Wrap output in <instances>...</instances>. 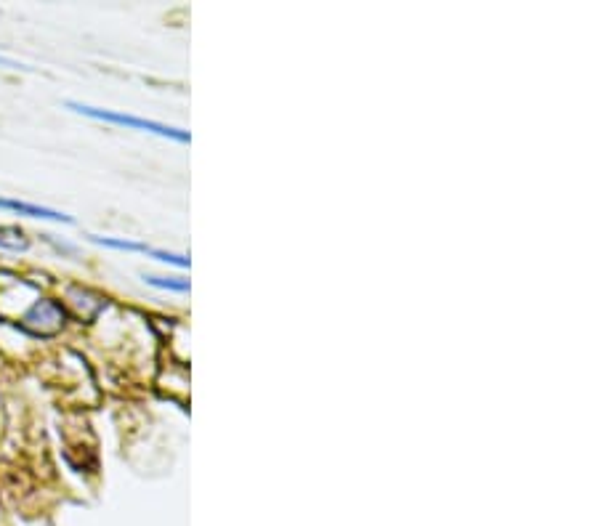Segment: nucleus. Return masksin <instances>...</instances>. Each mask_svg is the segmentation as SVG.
<instances>
[{
	"label": "nucleus",
	"instance_id": "nucleus-1",
	"mask_svg": "<svg viewBox=\"0 0 598 526\" xmlns=\"http://www.w3.org/2000/svg\"><path fill=\"white\" fill-rule=\"evenodd\" d=\"M67 107H70L72 112H78V115L91 117V120H99V123L123 125V128H133V131L155 133V136L173 139V141H179V144H189V141H192L189 131H181V128H173V125L157 123V120H147V117L128 115V112H117V109L91 107V104H80V101H67Z\"/></svg>",
	"mask_w": 598,
	"mask_h": 526
},
{
	"label": "nucleus",
	"instance_id": "nucleus-2",
	"mask_svg": "<svg viewBox=\"0 0 598 526\" xmlns=\"http://www.w3.org/2000/svg\"><path fill=\"white\" fill-rule=\"evenodd\" d=\"M64 325H67V311L54 298H40L19 319V330L32 338H54L62 333Z\"/></svg>",
	"mask_w": 598,
	"mask_h": 526
},
{
	"label": "nucleus",
	"instance_id": "nucleus-3",
	"mask_svg": "<svg viewBox=\"0 0 598 526\" xmlns=\"http://www.w3.org/2000/svg\"><path fill=\"white\" fill-rule=\"evenodd\" d=\"M91 242L96 245H104L109 250H125V253H144V256L155 258V261L163 263H173V266H179V269H189V256H179V253H168V250H157L152 245H144V242H133V240H117V237H96L91 234Z\"/></svg>",
	"mask_w": 598,
	"mask_h": 526
},
{
	"label": "nucleus",
	"instance_id": "nucleus-4",
	"mask_svg": "<svg viewBox=\"0 0 598 526\" xmlns=\"http://www.w3.org/2000/svg\"><path fill=\"white\" fill-rule=\"evenodd\" d=\"M0 210H11V213H19V216H27V218H40V221H54V224H75V218L62 213V210L48 208V205H38V202L0 197Z\"/></svg>",
	"mask_w": 598,
	"mask_h": 526
},
{
	"label": "nucleus",
	"instance_id": "nucleus-5",
	"mask_svg": "<svg viewBox=\"0 0 598 526\" xmlns=\"http://www.w3.org/2000/svg\"><path fill=\"white\" fill-rule=\"evenodd\" d=\"M0 250L8 253H27L30 250V237L19 226L0 224Z\"/></svg>",
	"mask_w": 598,
	"mask_h": 526
},
{
	"label": "nucleus",
	"instance_id": "nucleus-6",
	"mask_svg": "<svg viewBox=\"0 0 598 526\" xmlns=\"http://www.w3.org/2000/svg\"><path fill=\"white\" fill-rule=\"evenodd\" d=\"M144 282L160 290H179V293H189V279L181 277H155V274H144Z\"/></svg>",
	"mask_w": 598,
	"mask_h": 526
},
{
	"label": "nucleus",
	"instance_id": "nucleus-7",
	"mask_svg": "<svg viewBox=\"0 0 598 526\" xmlns=\"http://www.w3.org/2000/svg\"><path fill=\"white\" fill-rule=\"evenodd\" d=\"M0 64H3V67H8V70H27L24 64L14 62V59H6V56H0Z\"/></svg>",
	"mask_w": 598,
	"mask_h": 526
}]
</instances>
